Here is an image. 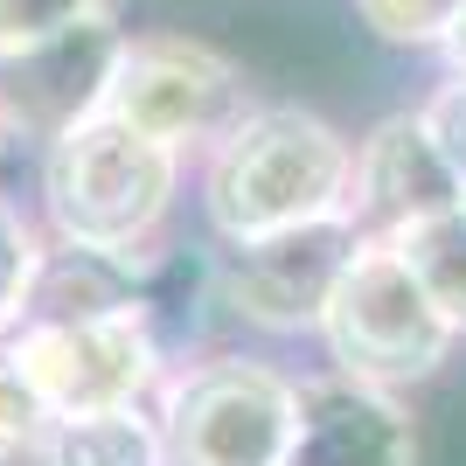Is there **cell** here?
<instances>
[{
  "label": "cell",
  "instance_id": "7c38bea8",
  "mask_svg": "<svg viewBox=\"0 0 466 466\" xmlns=\"http://www.w3.org/2000/svg\"><path fill=\"white\" fill-rule=\"evenodd\" d=\"M49 452L63 466H167L160 425L139 410H105V418H63L49 431Z\"/></svg>",
  "mask_w": 466,
  "mask_h": 466
},
{
  "label": "cell",
  "instance_id": "2e32d148",
  "mask_svg": "<svg viewBox=\"0 0 466 466\" xmlns=\"http://www.w3.org/2000/svg\"><path fill=\"white\" fill-rule=\"evenodd\" d=\"M35 265H42L35 223L0 195V328L21 313V299H28V286H35Z\"/></svg>",
  "mask_w": 466,
  "mask_h": 466
},
{
  "label": "cell",
  "instance_id": "ffe728a7",
  "mask_svg": "<svg viewBox=\"0 0 466 466\" xmlns=\"http://www.w3.org/2000/svg\"><path fill=\"white\" fill-rule=\"evenodd\" d=\"M7 147H15V139H7V126H0V160H7Z\"/></svg>",
  "mask_w": 466,
  "mask_h": 466
},
{
  "label": "cell",
  "instance_id": "9c48e42d",
  "mask_svg": "<svg viewBox=\"0 0 466 466\" xmlns=\"http://www.w3.org/2000/svg\"><path fill=\"white\" fill-rule=\"evenodd\" d=\"M466 202L460 175L446 167V154L431 147V133L418 126V112H390L383 126H370V139H355V181H349V223L362 237H404L410 223Z\"/></svg>",
  "mask_w": 466,
  "mask_h": 466
},
{
  "label": "cell",
  "instance_id": "3957f363",
  "mask_svg": "<svg viewBox=\"0 0 466 466\" xmlns=\"http://www.w3.org/2000/svg\"><path fill=\"white\" fill-rule=\"evenodd\" d=\"M258 97L244 84V63L188 28H126L105 84V112L133 133L175 147L181 160L209 154Z\"/></svg>",
  "mask_w": 466,
  "mask_h": 466
},
{
  "label": "cell",
  "instance_id": "6da1fadb",
  "mask_svg": "<svg viewBox=\"0 0 466 466\" xmlns=\"http://www.w3.org/2000/svg\"><path fill=\"white\" fill-rule=\"evenodd\" d=\"M355 139L313 105H251L202 154V216L216 244H251L299 230L320 216H349Z\"/></svg>",
  "mask_w": 466,
  "mask_h": 466
},
{
  "label": "cell",
  "instance_id": "30bf717a",
  "mask_svg": "<svg viewBox=\"0 0 466 466\" xmlns=\"http://www.w3.org/2000/svg\"><path fill=\"white\" fill-rule=\"evenodd\" d=\"M418 439L410 418L397 410V397L355 376H328V383L299 390L292 410V439L279 452V466H410Z\"/></svg>",
  "mask_w": 466,
  "mask_h": 466
},
{
  "label": "cell",
  "instance_id": "e0dca14e",
  "mask_svg": "<svg viewBox=\"0 0 466 466\" xmlns=\"http://www.w3.org/2000/svg\"><path fill=\"white\" fill-rule=\"evenodd\" d=\"M418 126L431 133V147L446 154V167L460 175V188H466V77H446L439 91L418 105Z\"/></svg>",
  "mask_w": 466,
  "mask_h": 466
},
{
  "label": "cell",
  "instance_id": "4fadbf2b",
  "mask_svg": "<svg viewBox=\"0 0 466 466\" xmlns=\"http://www.w3.org/2000/svg\"><path fill=\"white\" fill-rule=\"evenodd\" d=\"M466 0H355V21L390 49H439Z\"/></svg>",
  "mask_w": 466,
  "mask_h": 466
},
{
  "label": "cell",
  "instance_id": "5b68a950",
  "mask_svg": "<svg viewBox=\"0 0 466 466\" xmlns=\"http://www.w3.org/2000/svg\"><path fill=\"white\" fill-rule=\"evenodd\" d=\"M0 355L35 383L56 425L139 410V397L160 383V341L147 334L139 307L97 313V320H21V334Z\"/></svg>",
  "mask_w": 466,
  "mask_h": 466
},
{
  "label": "cell",
  "instance_id": "7a4b0ae2",
  "mask_svg": "<svg viewBox=\"0 0 466 466\" xmlns=\"http://www.w3.org/2000/svg\"><path fill=\"white\" fill-rule=\"evenodd\" d=\"M181 167L188 160L160 139L118 126L112 112H91L84 126L42 147V216L56 244L133 265L175 216Z\"/></svg>",
  "mask_w": 466,
  "mask_h": 466
},
{
  "label": "cell",
  "instance_id": "52a82bcc",
  "mask_svg": "<svg viewBox=\"0 0 466 466\" xmlns=\"http://www.w3.org/2000/svg\"><path fill=\"white\" fill-rule=\"evenodd\" d=\"M355 251H362V230L349 216H320V223H299V230L223 244L209 258V299L272 334L320 328V313H328Z\"/></svg>",
  "mask_w": 466,
  "mask_h": 466
},
{
  "label": "cell",
  "instance_id": "ac0fdd59",
  "mask_svg": "<svg viewBox=\"0 0 466 466\" xmlns=\"http://www.w3.org/2000/svg\"><path fill=\"white\" fill-rule=\"evenodd\" d=\"M439 56H446V70L452 77H466V15L446 28V42H439Z\"/></svg>",
  "mask_w": 466,
  "mask_h": 466
},
{
  "label": "cell",
  "instance_id": "9a60e30c",
  "mask_svg": "<svg viewBox=\"0 0 466 466\" xmlns=\"http://www.w3.org/2000/svg\"><path fill=\"white\" fill-rule=\"evenodd\" d=\"M49 431H56L49 404H42L35 383L0 355V466L21 460V452H35V446H49Z\"/></svg>",
  "mask_w": 466,
  "mask_h": 466
},
{
  "label": "cell",
  "instance_id": "ba28073f",
  "mask_svg": "<svg viewBox=\"0 0 466 466\" xmlns=\"http://www.w3.org/2000/svg\"><path fill=\"white\" fill-rule=\"evenodd\" d=\"M118 42H126L118 15H91L77 28H63L56 42H35V49L0 63V126H7V139L49 147L56 133H70L91 112H105V84H112Z\"/></svg>",
  "mask_w": 466,
  "mask_h": 466
},
{
  "label": "cell",
  "instance_id": "277c9868",
  "mask_svg": "<svg viewBox=\"0 0 466 466\" xmlns=\"http://www.w3.org/2000/svg\"><path fill=\"white\" fill-rule=\"evenodd\" d=\"M320 334H328L341 376L376 383V390L431 376L452 349L446 313L425 299V286L410 279V265L383 237H362V251L349 258V272H341L328 313H320Z\"/></svg>",
  "mask_w": 466,
  "mask_h": 466
},
{
  "label": "cell",
  "instance_id": "d6986e66",
  "mask_svg": "<svg viewBox=\"0 0 466 466\" xmlns=\"http://www.w3.org/2000/svg\"><path fill=\"white\" fill-rule=\"evenodd\" d=\"M7 466H63V460L49 446H35V452H21V460H7Z\"/></svg>",
  "mask_w": 466,
  "mask_h": 466
},
{
  "label": "cell",
  "instance_id": "8fae6325",
  "mask_svg": "<svg viewBox=\"0 0 466 466\" xmlns=\"http://www.w3.org/2000/svg\"><path fill=\"white\" fill-rule=\"evenodd\" d=\"M390 244H397V258L410 265V279L425 286V299L446 313V328L460 334L466 328V202L425 216V223H410V230L390 237Z\"/></svg>",
  "mask_w": 466,
  "mask_h": 466
},
{
  "label": "cell",
  "instance_id": "8992f818",
  "mask_svg": "<svg viewBox=\"0 0 466 466\" xmlns=\"http://www.w3.org/2000/svg\"><path fill=\"white\" fill-rule=\"evenodd\" d=\"M299 390L258 362H202L167 390L160 446L167 466H279Z\"/></svg>",
  "mask_w": 466,
  "mask_h": 466
},
{
  "label": "cell",
  "instance_id": "5bb4252c",
  "mask_svg": "<svg viewBox=\"0 0 466 466\" xmlns=\"http://www.w3.org/2000/svg\"><path fill=\"white\" fill-rule=\"evenodd\" d=\"M91 15H112V0H0V63L35 49V42H56L63 28H77Z\"/></svg>",
  "mask_w": 466,
  "mask_h": 466
}]
</instances>
